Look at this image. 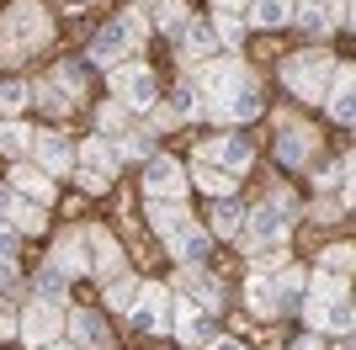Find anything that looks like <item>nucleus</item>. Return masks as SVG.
<instances>
[{
    "instance_id": "obj_2",
    "label": "nucleus",
    "mask_w": 356,
    "mask_h": 350,
    "mask_svg": "<svg viewBox=\"0 0 356 350\" xmlns=\"http://www.w3.org/2000/svg\"><path fill=\"white\" fill-rule=\"evenodd\" d=\"M134 48H138V16H118V22H106V27L90 38V58L106 64V69H118Z\"/></svg>"
},
{
    "instance_id": "obj_26",
    "label": "nucleus",
    "mask_w": 356,
    "mask_h": 350,
    "mask_svg": "<svg viewBox=\"0 0 356 350\" xmlns=\"http://www.w3.org/2000/svg\"><path fill=\"white\" fill-rule=\"evenodd\" d=\"M11 186L27 191V197H38V202H48V197H54V181H48V175H38V170H27V165H16V170H11Z\"/></svg>"
},
{
    "instance_id": "obj_13",
    "label": "nucleus",
    "mask_w": 356,
    "mask_h": 350,
    "mask_svg": "<svg viewBox=\"0 0 356 350\" xmlns=\"http://www.w3.org/2000/svg\"><path fill=\"white\" fill-rule=\"evenodd\" d=\"M314 149V133L303 128V122H282V133H277V160L282 165H303Z\"/></svg>"
},
{
    "instance_id": "obj_22",
    "label": "nucleus",
    "mask_w": 356,
    "mask_h": 350,
    "mask_svg": "<svg viewBox=\"0 0 356 350\" xmlns=\"http://www.w3.org/2000/svg\"><path fill=\"white\" fill-rule=\"evenodd\" d=\"M149 218H154V228H160L170 244L192 228V212H186V207H176V202H154V212H149Z\"/></svg>"
},
{
    "instance_id": "obj_32",
    "label": "nucleus",
    "mask_w": 356,
    "mask_h": 350,
    "mask_svg": "<svg viewBox=\"0 0 356 350\" xmlns=\"http://www.w3.org/2000/svg\"><path fill=\"white\" fill-rule=\"evenodd\" d=\"M27 101H32V85H22V80H6V85H0V112H22Z\"/></svg>"
},
{
    "instance_id": "obj_19",
    "label": "nucleus",
    "mask_w": 356,
    "mask_h": 350,
    "mask_svg": "<svg viewBox=\"0 0 356 350\" xmlns=\"http://www.w3.org/2000/svg\"><path fill=\"white\" fill-rule=\"evenodd\" d=\"M192 175H197V186H202V191H218V197H229V191H234V175L223 170V165H213V154H208V149L197 154Z\"/></svg>"
},
{
    "instance_id": "obj_25",
    "label": "nucleus",
    "mask_w": 356,
    "mask_h": 350,
    "mask_svg": "<svg viewBox=\"0 0 356 350\" xmlns=\"http://www.w3.org/2000/svg\"><path fill=\"white\" fill-rule=\"evenodd\" d=\"M38 297H43L48 308H59L64 297H70V276L54 271V265H43V271H38Z\"/></svg>"
},
{
    "instance_id": "obj_4",
    "label": "nucleus",
    "mask_w": 356,
    "mask_h": 350,
    "mask_svg": "<svg viewBox=\"0 0 356 350\" xmlns=\"http://www.w3.org/2000/svg\"><path fill=\"white\" fill-rule=\"evenodd\" d=\"M134 324H138V329H170V324H176V292H165V287H138V297H134Z\"/></svg>"
},
{
    "instance_id": "obj_16",
    "label": "nucleus",
    "mask_w": 356,
    "mask_h": 350,
    "mask_svg": "<svg viewBox=\"0 0 356 350\" xmlns=\"http://www.w3.org/2000/svg\"><path fill=\"white\" fill-rule=\"evenodd\" d=\"M223 117H234V122H250L255 112H261V96H255V80H239L229 96H223V106H218Z\"/></svg>"
},
{
    "instance_id": "obj_9",
    "label": "nucleus",
    "mask_w": 356,
    "mask_h": 350,
    "mask_svg": "<svg viewBox=\"0 0 356 350\" xmlns=\"http://www.w3.org/2000/svg\"><path fill=\"white\" fill-rule=\"evenodd\" d=\"M32 154H38V165H43L48 175H64L74 165V144L64 133H38V138H32Z\"/></svg>"
},
{
    "instance_id": "obj_14",
    "label": "nucleus",
    "mask_w": 356,
    "mask_h": 350,
    "mask_svg": "<svg viewBox=\"0 0 356 350\" xmlns=\"http://www.w3.org/2000/svg\"><path fill=\"white\" fill-rule=\"evenodd\" d=\"M309 319L325 324V329H341V335H351V324H356L346 297H335V303H330V297H314V303H309Z\"/></svg>"
},
{
    "instance_id": "obj_18",
    "label": "nucleus",
    "mask_w": 356,
    "mask_h": 350,
    "mask_svg": "<svg viewBox=\"0 0 356 350\" xmlns=\"http://www.w3.org/2000/svg\"><path fill=\"white\" fill-rule=\"evenodd\" d=\"M181 48H186V58H213L218 53V32L208 22H186L181 27Z\"/></svg>"
},
{
    "instance_id": "obj_8",
    "label": "nucleus",
    "mask_w": 356,
    "mask_h": 350,
    "mask_svg": "<svg viewBox=\"0 0 356 350\" xmlns=\"http://www.w3.org/2000/svg\"><path fill=\"white\" fill-rule=\"evenodd\" d=\"M59 329H64V313H59V308H48V303H32V313L22 319V335L32 340V350L54 345V340H59Z\"/></svg>"
},
{
    "instance_id": "obj_35",
    "label": "nucleus",
    "mask_w": 356,
    "mask_h": 350,
    "mask_svg": "<svg viewBox=\"0 0 356 350\" xmlns=\"http://www.w3.org/2000/svg\"><path fill=\"white\" fill-rule=\"evenodd\" d=\"M27 144H32V138H27L22 122H6V128H0V149H6V154H22Z\"/></svg>"
},
{
    "instance_id": "obj_43",
    "label": "nucleus",
    "mask_w": 356,
    "mask_h": 350,
    "mask_svg": "<svg viewBox=\"0 0 356 350\" xmlns=\"http://www.w3.org/2000/svg\"><path fill=\"white\" fill-rule=\"evenodd\" d=\"M223 11H239V6H250V0H218Z\"/></svg>"
},
{
    "instance_id": "obj_17",
    "label": "nucleus",
    "mask_w": 356,
    "mask_h": 350,
    "mask_svg": "<svg viewBox=\"0 0 356 350\" xmlns=\"http://www.w3.org/2000/svg\"><path fill=\"white\" fill-rule=\"evenodd\" d=\"M86 265H90L86 233H70V239H59V249H54V271H64V276H74V271H86Z\"/></svg>"
},
{
    "instance_id": "obj_37",
    "label": "nucleus",
    "mask_w": 356,
    "mask_h": 350,
    "mask_svg": "<svg viewBox=\"0 0 356 350\" xmlns=\"http://www.w3.org/2000/svg\"><path fill=\"white\" fill-rule=\"evenodd\" d=\"M38 101H43L48 112H64V106H70L74 96H64V90H59V80H54V85H38Z\"/></svg>"
},
{
    "instance_id": "obj_34",
    "label": "nucleus",
    "mask_w": 356,
    "mask_h": 350,
    "mask_svg": "<svg viewBox=\"0 0 356 350\" xmlns=\"http://www.w3.org/2000/svg\"><path fill=\"white\" fill-rule=\"evenodd\" d=\"M149 11H154V22H160V27H170V32L186 27V22H181V0H154Z\"/></svg>"
},
{
    "instance_id": "obj_24",
    "label": "nucleus",
    "mask_w": 356,
    "mask_h": 350,
    "mask_svg": "<svg viewBox=\"0 0 356 350\" xmlns=\"http://www.w3.org/2000/svg\"><path fill=\"white\" fill-rule=\"evenodd\" d=\"M170 249H176V260H181V265H197L202 255H208V228H197V223H192V228L181 233Z\"/></svg>"
},
{
    "instance_id": "obj_44",
    "label": "nucleus",
    "mask_w": 356,
    "mask_h": 350,
    "mask_svg": "<svg viewBox=\"0 0 356 350\" xmlns=\"http://www.w3.org/2000/svg\"><path fill=\"white\" fill-rule=\"evenodd\" d=\"M293 350H319V340H298V345Z\"/></svg>"
},
{
    "instance_id": "obj_23",
    "label": "nucleus",
    "mask_w": 356,
    "mask_h": 350,
    "mask_svg": "<svg viewBox=\"0 0 356 350\" xmlns=\"http://www.w3.org/2000/svg\"><path fill=\"white\" fill-rule=\"evenodd\" d=\"M208 154H213V165H223L229 175H239L245 165H250V144H245V138H223V144L208 149Z\"/></svg>"
},
{
    "instance_id": "obj_31",
    "label": "nucleus",
    "mask_w": 356,
    "mask_h": 350,
    "mask_svg": "<svg viewBox=\"0 0 356 350\" xmlns=\"http://www.w3.org/2000/svg\"><path fill=\"white\" fill-rule=\"evenodd\" d=\"M287 16H293L287 0H255V22H261V27H282Z\"/></svg>"
},
{
    "instance_id": "obj_28",
    "label": "nucleus",
    "mask_w": 356,
    "mask_h": 350,
    "mask_svg": "<svg viewBox=\"0 0 356 350\" xmlns=\"http://www.w3.org/2000/svg\"><path fill=\"white\" fill-rule=\"evenodd\" d=\"M181 340H186V345H202V340H208V308H192L186 303V313H181Z\"/></svg>"
},
{
    "instance_id": "obj_1",
    "label": "nucleus",
    "mask_w": 356,
    "mask_h": 350,
    "mask_svg": "<svg viewBox=\"0 0 356 350\" xmlns=\"http://www.w3.org/2000/svg\"><path fill=\"white\" fill-rule=\"evenodd\" d=\"M48 11L38 0H16L11 11L0 16V58H27L32 48L48 43Z\"/></svg>"
},
{
    "instance_id": "obj_42",
    "label": "nucleus",
    "mask_w": 356,
    "mask_h": 350,
    "mask_svg": "<svg viewBox=\"0 0 356 350\" xmlns=\"http://www.w3.org/2000/svg\"><path fill=\"white\" fill-rule=\"evenodd\" d=\"M208 350H239V340H208Z\"/></svg>"
},
{
    "instance_id": "obj_29",
    "label": "nucleus",
    "mask_w": 356,
    "mask_h": 350,
    "mask_svg": "<svg viewBox=\"0 0 356 350\" xmlns=\"http://www.w3.org/2000/svg\"><path fill=\"white\" fill-rule=\"evenodd\" d=\"M239 228H245V207L223 197V202L213 207V233H239Z\"/></svg>"
},
{
    "instance_id": "obj_36",
    "label": "nucleus",
    "mask_w": 356,
    "mask_h": 350,
    "mask_svg": "<svg viewBox=\"0 0 356 350\" xmlns=\"http://www.w3.org/2000/svg\"><path fill=\"white\" fill-rule=\"evenodd\" d=\"M330 106H335V117H341V122H351V69H341V90L330 96Z\"/></svg>"
},
{
    "instance_id": "obj_6",
    "label": "nucleus",
    "mask_w": 356,
    "mask_h": 350,
    "mask_svg": "<svg viewBox=\"0 0 356 350\" xmlns=\"http://www.w3.org/2000/svg\"><path fill=\"white\" fill-rule=\"evenodd\" d=\"M112 175H118V149H112V144L96 138V144L80 149V181H86L90 191H106V186H112Z\"/></svg>"
},
{
    "instance_id": "obj_20",
    "label": "nucleus",
    "mask_w": 356,
    "mask_h": 350,
    "mask_svg": "<svg viewBox=\"0 0 356 350\" xmlns=\"http://www.w3.org/2000/svg\"><path fill=\"white\" fill-rule=\"evenodd\" d=\"M346 276H351V249H330V255H325V260H319V287H314V292H319V297H330V292H335V281H346Z\"/></svg>"
},
{
    "instance_id": "obj_30",
    "label": "nucleus",
    "mask_w": 356,
    "mask_h": 350,
    "mask_svg": "<svg viewBox=\"0 0 356 350\" xmlns=\"http://www.w3.org/2000/svg\"><path fill=\"white\" fill-rule=\"evenodd\" d=\"M134 297H138V281L134 276H112V281H106V303H112V308H122V313H134Z\"/></svg>"
},
{
    "instance_id": "obj_11",
    "label": "nucleus",
    "mask_w": 356,
    "mask_h": 350,
    "mask_svg": "<svg viewBox=\"0 0 356 350\" xmlns=\"http://www.w3.org/2000/svg\"><path fill=\"white\" fill-rule=\"evenodd\" d=\"M245 80V69H239L234 58H223V64H208V80H202V101H208V112H218L223 96Z\"/></svg>"
},
{
    "instance_id": "obj_10",
    "label": "nucleus",
    "mask_w": 356,
    "mask_h": 350,
    "mask_svg": "<svg viewBox=\"0 0 356 350\" xmlns=\"http://www.w3.org/2000/svg\"><path fill=\"white\" fill-rule=\"evenodd\" d=\"M245 218H250V244H277L287 233V202H266L255 212H245Z\"/></svg>"
},
{
    "instance_id": "obj_39",
    "label": "nucleus",
    "mask_w": 356,
    "mask_h": 350,
    "mask_svg": "<svg viewBox=\"0 0 356 350\" xmlns=\"http://www.w3.org/2000/svg\"><path fill=\"white\" fill-rule=\"evenodd\" d=\"M11 249H16V228H11V223H0V255H11Z\"/></svg>"
},
{
    "instance_id": "obj_40",
    "label": "nucleus",
    "mask_w": 356,
    "mask_h": 350,
    "mask_svg": "<svg viewBox=\"0 0 356 350\" xmlns=\"http://www.w3.org/2000/svg\"><path fill=\"white\" fill-rule=\"evenodd\" d=\"M11 207H16V202H11V191H0V223H11Z\"/></svg>"
},
{
    "instance_id": "obj_5",
    "label": "nucleus",
    "mask_w": 356,
    "mask_h": 350,
    "mask_svg": "<svg viewBox=\"0 0 356 350\" xmlns=\"http://www.w3.org/2000/svg\"><path fill=\"white\" fill-rule=\"evenodd\" d=\"M154 96H160V80H154V69H144V64H128V69H118V106H154Z\"/></svg>"
},
{
    "instance_id": "obj_3",
    "label": "nucleus",
    "mask_w": 356,
    "mask_h": 350,
    "mask_svg": "<svg viewBox=\"0 0 356 350\" xmlns=\"http://www.w3.org/2000/svg\"><path fill=\"white\" fill-rule=\"evenodd\" d=\"M282 74H287V85H293L303 101H314V96H325V90H330V74H335V69H330L325 53H298V58H287Z\"/></svg>"
},
{
    "instance_id": "obj_21",
    "label": "nucleus",
    "mask_w": 356,
    "mask_h": 350,
    "mask_svg": "<svg viewBox=\"0 0 356 350\" xmlns=\"http://www.w3.org/2000/svg\"><path fill=\"white\" fill-rule=\"evenodd\" d=\"M176 292H186V297H197L192 308H208V313H213V308H218V281H213V276H202L197 265H186V276H181V287H176Z\"/></svg>"
},
{
    "instance_id": "obj_12",
    "label": "nucleus",
    "mask_w": 356,
    "mask_h": 350,
    "mask_svg": "<svg viewBox=\"0 0 356 350\" xmlns=\"http://www.w3.org/2000/svg\"><path fill=\"white\" fill-rule=\"evenodd\" d=\"M70 335H74V345H86V350H106V345H112L102 313H90V308H74V313H70Z\"/></svg>"
},
{
    "instance_id": "obj_38",
    "label": "nucleus",
    "mask_w": 356,
    "mask_h": 350,
    "mask_svg": "<svg viewBox=\"0 0 356 350\" xmlns=\"http://www.w3.org/2000/svg\"><path fill=\"white\" fill-rule=\"evenodd\" d=\"M16 281V265H11V255H0V292Z\"/></svg>"
},
{
    "instance_id": "obj_41",
    "label": "nucleus",
    "mask_w": 356,
    "mask_h": 350,
    "mask_svg": "<svg viewBox=\"0 0 356 350\" xmlns=\"http://www.w3.org/2000/svg\"><path fill=\"white\" fill-rule=\"evenodd\" d=\"M11 329H16V319H11V308L0 303V335H11Z\"/></svg>"
},
{
    "instance_id": "obj_7",
    "label": "nucleus",
    "mask_w": 356,
    "mask_h": 350,
    "mask_svg": "<svg viewBox=\"0 0 356 350\" xmlns=\"http://www.w3.org/2000/svg\"><path fill=\"white\" fill-rule=\"evenodd\" d=\"M144 191L154 197V202H176L181 191H186V175H181V165H176V160H149Z\"/></svg>"
},
{
    "instance_id": "obj_45",
    "label": "nucleus",
    "mask_w": 356,
    "mask_h": 350,
    "mask_svg": "<svg viewBox=\"0 0 356 350\" xmlns=\"http://www.w3.org/2000/svg\"><path fill=\"white\" fill-rule=\"evenodd\" d=\"M43 350H80V345H43Z\"/></svg>"
},
{
    "instance_id": "obj_33",
    "label": "nucleus",
    "mask_w": 356,
    "mask_h": 350,
    "mask_svg": "<svg viewBox=\"0 0 356 350\" xmlns=\"http://www.w3.org/2000/svg\"><path fill=\"white\" fill-rule=\"evenodd\" d=\"M102 144H122V106H102Z\"/></svg>"
},
{
    "instance_id": "obj_27",
    "label": "nucleus",
    "mask_w": 356,
    "mask_h": 350,
    "mask_svg": "<svg viewBox=\"0 0 356 350\" xmlns=\"http://www.w3.org/2000/svg\"><path fill=\"white\" fill-rule=\"evenodd\" d=\"M277 303H282V281H277V276H255V281H250V308L271 313Z\"/></svg>"
},
{
    "instance_id": "obj_15",
    "label": "nucleus",
    "mask_w": 356,
    "mask_h": 350,
    "mask_svg": "<svg viewBox=\"0 0 356 350\" xmlns=\"http://www.w3.org/2000/svg\"><path fill=\"white\" fill-rule=\"evenodd\" d=\"M293 16H298V27H303V32H325V27H335V16L346 22V11L335 6V0H303Z\"/></svg>"
}]
</instances>
